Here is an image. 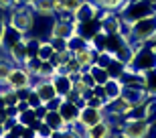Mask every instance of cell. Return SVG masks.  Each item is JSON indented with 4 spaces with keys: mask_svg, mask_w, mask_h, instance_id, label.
I'll list each match as a JSON object with an SVG mask.
<instances>
[{
    "mask_svg": "<svg viewBox=\"0 0 156 138\" xmlns=\"http://www.w3.org/2000/svg\"><path fill=\"white\" fill-rule=\"evenodd\" d=\"M118 14L122 16L124 23L132 24L136 20H142L146 16L156 14V0H126L120 6Z\"/></svg>",
    "mask_w": 156,
    "mask_h": 138,
    "instance_id": "6da1fadb",
    "label": "cell"
},
{
    "mask_svg": "<svg viewBox=\"0 0 156 138\" xmlns=\"http://www.w3.org/2000/svg\"><path fill=\"white\" fill-rule=\"evenodd\" d=\"M156 37V14L152 16H146L142 20H136V23L130 24V45L136 49V47L148 43L150 39Z\"/></svg>",
    "mask_w": 156,
    "mask_h": 138,
    "instance_id": "7a4b0ae2",
    "label": "cell"
},
{
    "mask_svg": "<svg viewBox=\"0 0 156 138\" xmlns=\"http://www.w3.org/2000/svg\"><path fill=\"white\" fill-rule=\"evenodd\" d=\"M128 67L134 69V71H140V73H144L148 69L156 67V45L152 41H148L144 45L136 47L132 59L128 61Z\"/></svg>",
    "mask_w": 156,
    "mask_h": 138,
    "instance_id": "3957f363",
    "label": "cell"
},
{
    "mask_svg": "<svg viewBox=\"0 0 156 138\" xmlns=\"http://www.w3.org/2000/svg\"><path fill=\"white\" fill-rule=\"evenodd\" d=\"M35 18L37 14L33 12L30 6H14L8 14V27H12L14 31L27 37L35 31Z\"/></svg>",
    "mask_w": 156,
    "mask_h": 138,
    "instance_id": "277c9868",
    "label": "cell"
},
{
    "mask_svg": "<svg viewBox=\"0 0 156 138\" xmlns=\"http://www.w3.org/2000/svg\"><path fill=\"white\" fill-rule=\"evenodd\" d=\"M154 128L150 118H138V120H124L120 128V136L124 138H148Z\"/></svg>",
    "mask_w": 156,
    "mask_h": 138,
    "instance_id": "5b68a950",
    "label": "cell"
},
{
    "mask_svg": "<svg viewBox=\"0 0 156 138\" xmlns=\"http://www.w3.org/2000/svg\"><path fill=\"white\" fill-rule=\"evenodd\" d=\"M33 81H35V77L24 69V65H14L12 67V71L8 73V77H6V83H8V87L10 89H18V87H30L33 85Z\"/></svg>",
    "mask_w": 156,
    "mask_h": 138,
    "instance_id": "8992f818",
    "label": "cell"
},
{
    "mask_svg": "<svg viewBox=\"0 0 156 138\" xmlns=\"http://www.w3.org/2000/svg\"><path fill=\"white\" fill-rule=\"evenodd\" d=\"M105 118V112L101 108H89V106H83L79 112V118H77V126L85 132L87 128H91L93 124H98Z\"/></svg>",
    "mask_w": 156,
    "mask_h": 138,
    "instance_id": "52a82bcc",
    "label": "cell"
},
{
    "mask_svg": "<svg viewBox=\"0 0 156 138\" xmlns=\"http://www.w3.org/2000/svg\"><path fill=\"white\" fill-rule=\"evenodd\" d=\"M75 33H77V23L61 20V18H53L51 29H49V37H57V39H69Z\"/></svg>",
    "mask_w": 156,
    "mask_h": 138,
    "instance_id": "ba28073f",
    "label": "cell"
},
{
    "mask_svg": "<svg viewBox=\"0 0 156 138\" xmlns=\"http://www.w3.org/2000/svg\"><path fill=\"white\" fill-rule=\"evenodd\" d=\"M57 112L61 114V118H63V122L67 124V126H73V124H77V118H79L81 108L77 106L75 102H71V100H65L63 98V102H61V106H59Z\"/></svg>",
    "mask_w": 156,
    "mask_h": 138,
    "instance_id": "9c48e42d",
    "label": "cell"
},
{
    "mask_svg": "<svg viewBox=\"0 0 156 138\" xmlns=\"http://www.w3.org/2000/svg\"><path fill=\"white\" fill-rule=\"evenodd\" d=\"M114 124H112L108 118H104L101 122L93 124L91 128L85 130V138H114Z\"/></svg>",
    "mask_w": 156,
    "mask_h": 138,
    "instance_id": "30bf717a",
    "label": "cell"
},
{
    "mask_svg": "<svg viewBox=\"0 0 156 138\" xmlns=\"http://www.w3.org/2000/svg\"><path fill=\"white\" fill-rule=\"evenodd\" d=\"M98 14H99V6L95 4V2H91V0H85V2L73 12L77 24L79 23H87V20H93V18H98Z\"/></svg>",
    "mask_w": 156,
    "mask_h": 138,
    "instance_id": "8fae6325",
    "label": "cell"
},
{
    "mask_svg": "<svg viewBox=\"0 0 156 138\" xmlns=\"http://www.w3.org/2000/svg\"><path fill=\"white\" fill-rule=\"evenodd\" d=\"M30 87H33V89L39 93V98H41V102H43V103H47L49 100H53L55 96H57V92H55V85H53L51 79H35Z\"/></svg>",
    "mask_w": 156,
    "mask_h": 138,
    "instance_id": "7c38bea8",
    "label": "cell"
},
{
    "mask_svg": "<svg viewBox=\"0 0 156 138\" xmlns=\"http://www.w3.org/2000/svg\"><path fill=\"white\" fill-rule=\"evenodd\" d=\"M6 55L10 57L12 65H23L27 59H29V53H27V45H24V37L20 41H16L12 47L6 49Z\"/></svg>",
    "mask_w": 156,
    "mask_h": 138,
    "instance_id": "4fadbf2b",
    "label": "cell"
},
{
    "mask_svg": "<svg viewBox=\"0 0 156 138\" xmlns=\"http://www.w3.org/2000/svg\"><path fill=\"white\" fill-rule=\"evenodd\" d=\"M51 81H53V85H55L57 96H61V98H65L73 89V77L69 73H55Z\"/></svg>",
    "mask_w": 156,
    "mask_h": 138,
    "instance_id": "5bb4252c",
    "label": "cell"
},
{
    "mask_svg": "<svg viewBox=\"0 0 156 138\" xmlns=\"http://www.w3.org/2000/svg\"><path fill=\"white\" fill-rule=\"evenodd\" d=\"M30 8L39 18H55V0H33Z\"/></svg>",
    "mask_w": 156,
    "mask_h": 138,
    "instance_id": "9a60e30c",
    "label": "cell"
},
{
    "mask_svg": "<svg viewBox=\"0 0 156 138\" xmlns=\"http://www.w3.org/2000/svg\"><path fill=\"white\" fill-rule=\"evenodd\" d=\"M95 53H98V51H93L91 47L87 45L85 49H81V51L73 53V57L79 61V65L83 67V71H87V69H89L93 63H95Z\"/></svg>",
    "mask_w": 156,
    "mask_h": 138,
    "instance_id": "2e32d148",
    "label": "cell"
},
{
    "mask_svg": "<svg viewBox=\"0 0 156 138\" xmlns=\"http://www.w3.org/2000/svg\"><path fill=\"white\" fill-rule=\"evenodd\" d=\"M122 96L130 102V106H134V103H138V102L148 98V93H146L144 87H124V89H122Z\"/></svg>",
    "mask_w": 156,
    "mask_h": 138,
    "instance_id": "e0dca14e",
    "label": "cell"
},
{
    "mask_svg": "<svg viewBox=\"0 0 156 138\" xmlns=\"http://www.w3.org/2000/svg\"><path fill=\"white\" fill-rule=\"evenodd\" d=\"M16 122L20 124V126H29V128H33L35 130L37 126H39V118H37V114H35V108H29V110H24V112H20V114L16 116Z\"/></svg>",
    "mask_w": 156,
    "mask_h": 138,
    "instance_id": "ac0fdd59",
    "label": "cell"
},
{
    "mask_svg": "<svg viewBox=\"0 0 156 138\" xmlns=\"http://www.w3.org/2000/svg\"><path fill=\"white\" fill-rule=\"evenodd\" d=\"M43 122H45L47 126H51L53 132H55V130H63V128H67V124L63 122V118H61V114H59L57 110H49L47 116L43 118Z\"/></svg>",
    "mask_w": 156,
    "mask_h": 138,
    "instance_id": "d6986e66",
    "label": "cell"
},
{
    "mask_svg": "<svg viewBox=\"0 0 156 138\" xmlns=\"http://www.w3.org/2000/svg\"><path fill=\"white\" fill-rule=\"evenodd\" d=\"M87 71L91 73L93 81H95L98 85H105V83L110 81V73H108V69H105V67H101V65H95V63H93L91 67L87 69Z\"/></svg>",
    "mask_w": 156,
    "mask_h": 138,
    "instance_id": "ffe728a7",
    "label": "cell"
},
{
    "mask_svg": "<svg viewBox=\"0 0 156 138\" xmlns=\"http://www.w3.org/2000/svg\"><path fill=\"white\" fill-rule=\"evenodd\" d=\"M126 67L128 65L124 63V61H120V59L114 57L105 69H108V73H110V79H120L122 75H124V71H126Z\"/></svg>",
    "mask_w": 156,
    "mask_h": 138,
    "instance_id": "44dd1931",
    "label": "cell"
},
{
    "mask_svg": "<svg viewBox=\"0 0 156 138\" xmlns=\"http://www.w3.org/2000/svg\"><path fill=\"white\" fill-rule=\"evenodd\" d=\"M144 89L148 96H156V67L144 71Z\"/></svg>",
    "mask_w": 156,
    "mask_h": 138,
    "instance_id": "7402d4cb",
    "label": "cell"
},
{
    "mask_svg": "<svg viewBox=\"0 0 156 138\" xmlns=\"http://www.w3.org/2000/svg\"><path fill=\"white\" fill-rule=\"evenodd\" d=\"M104 89H105V96H108V100H114V98H118V96H122V89H124V85H122L120 79H110V81L104 85Z\"/></svg>",
    "mask_w": 156,
    "mask_h": 138,
    "instance_id": "603a6c76",
    "label": "cell"
},
{
    "mask_svg": "<svg viewBox=\"0 0 156 138\" xmlns=\"http://www.w3.org/2000/svg\"><path fill=\"white\" fill-rule=\"evenodd\" d=\"M89 45V43H87L85 39H83V37H81V34H71L69 39H67V49H69L71 53H77V51H81V49H85V47Z\"/></svg>",
    "mask_w": 156,
    "mask_h": 138,
    "instance_id": "cb8c5ba5",
    "label": "cell"
},
{
    "mask_svg": "<svg viewBox=\"0 0 156 138\" xmlns=\"http://www.w3.org/2000/svg\"><path fill=\"white\" fill-rule=\"evenodd\" d=\"M57 73V69H55V65L51 63V61H43L39 67V73H37L35 79H53V75Z\"/></svg>",
    "mask_w": 156,
    "mask_h": 138,
    "instance_id": "d4e9b609",
    "label": "cell"
},
{
    "mask_svg": "<svg viewBox=\"0 0 156 138\" xmlns=\"http://www.w3.org/2000/svg\"><path fill=\"white\" fill-rule=\"evenodd\" d=\"M55 55V51H53V47L49 41H41V47L39 51H37V57L41 59V61H51V57Z\"/></svg>",
    "mask_w": 156,
    "mask_h": 138,
    "instance_id": "484cf974",
    "label": "cell"
},
{
    "mask_svg": "<svg viewBox=\"0 0 156 138\" xmlns=\"http://www.w3.org/2000/svg\"><path fill=\"white\" fill-rule=\"evenodd\" d=\"M41 63H43V61H41L39 57H29L27 59V61H24V69H27V71H29L30 75H33V77H37V73H39V67H41Z\"/></svg>",
    "mask_w": 156,
    "mask_h": 138,
    "instance_id": "4316f807",
    "label": "cell"
},
{
    "mask_svg": "<svg viewBox=\"0 0 156 138\" xmlns=\"http://www.w3.org/2000/svg\"><path fill=\"white\" fill-rule=\"evenodd\" d=\"M51 134H53L51 126H47L45 122L41 120V122H39V126L35 128V136H37V138H51Z\"/></svg>",
    "mask_w": 156,
    "mask_h": 138,
    "instance_id": "83f0119b",
    "label": "cell"
},
{
    "mask_svg": "<svg viewBox=\"0 0 156 138\" xmlns=\"http://www.w3.org/2000/svg\"><path fill=\"white\" fill-rule=\"evenodd\" d=\"M49 43H51L53 51L55 53H61L67 49V39H57V37H49Z\"/></svg>",
    "mask_w": 156,
    "mask_h": 138,
    "instance_id": "f1b7e54d",
    "label": "cell"
},
{
    "mask_svg": "<svg viewBox=\"0 0 156 138\" xmlns=\"http://www.w3.org/2000/svg\"><path fill=\"white\" fill-rule=\"evenodd\" d=\"M12 67H14V65H12L8 59H0V81H6V77H8V73L12 71Z\"/></svg>",
    "mask_w": 156,
    "mask_h": 138,
    "instance_id": "f546056e",
    "label": "cell"
},
{
    "mask_svg": "<svg viewBox=\"0 0 156 138\" xmlns=\"http://www.w3.org/2000/svg\"><path fill=\"white\" fill-rule=\"evenodd\" d=\"M4 102H6V108H12V106H16V103H18L16 92H14V89H8V92L4 93Z\"/></svg>",
    "mask_w": 156,
    "mask_h": 138,
    "instance_id": "4dcf8cb0",
    "label": "cell"
},
{
    "mask_svg": "<svg viewBox=\"0 0 156 138\" xmlns=\"http://www.w3.org/2000/svg\"><path fill=\"white\" fill-rule=\"evenodd\" d=\"M27 102H29L30 108H39L41 103H43V102H41V98H39V93H37L35 89H30V93H29V98H27Z\"/></svg>",
    "mask_w": 156,
    "mask_h": 138,
    "instance_id": "1f68e13d",
    "label": "cell"
},
{
    "mask_svg": "<svg viewBox=\"0 0 156 138\" xmlns=\"http://www.w3.org/2000/svg\"><path fill=\"white\" fill-rule=\"evenodd\" d=\"M85 106H89V108H105V103L101 102V98H98V96H91L89 100H85Z\"/></svg>",
    "mask_w": 156,
    "mask_h": 138,
    "instance_id": "d6a6232c",
    "label": "cell"
},
{
    "mask_svg": "<svg viewBox=\"0 0 156 138\" xmlns=\"http://www.w3.org/2000/svg\"><path fill=\"white\" fill-rule=\"evenodd\" d=\"M61 102H63V98H61V96H55V98H53V100H49V102H47L45 106H47V110H59Z\"/></svg>",
    "mask_w": 156,
    "mask_h": 138,
    "instance_id": "836d02e7",
    "label": "cell"
},
{
    "mask_svg": "<svg viewBox=\"0 0 156 138\" xmlns=\"http://www.w3.org/2000/svg\"><path fill=\"white\" fill-rule=\"evenodd\" d=\"M30 89H33V87H18V89H14V92H16L18 100H27V98H29V93H30Z\"/></svg>",
    "mask_w": 156,
    "mask_h": 138,
    "instance_id": "e575fe53",
    "label": "cell"
},
{
    "mask_svg": "<svg viewBox=\"0 0 156 138\" xmlns=\"http://www.w3.org/2000/svg\"><path fill=\"white\" fill-rule=\"evenodd\" d=\"M14 6H16V2H14V0H0V10H12V8H14Z\"/></svg>",
    "mask_w": 156,
    "mask_h": 138,
    "instance_id": "d590c367",
    "label": "cell"
},
{
    "mask_svg": "<svg viewBox=\"0 0 156 138\" xmlns=\"http://www.w3.org/2000/svg\"><path fill=\"white\" fill-rule=\"evenodd\" d=\"M8 118H10V116H8V110H6V108H0V124H2V126H4V122L8 120Z\"/></svg>",
    "mask_w": 156,
    "mask_h": 138,
    "instance_id": "8d00e7d4",
    "label": "cell"
},
{
    "mask_svg": "<svg viewBox=\"0 0 156 138\" xmlns=\"http://www.w3.org/2000/svg\"><path fill=\"white\" fill-rule=\"evenodd\" d=\"M14 2H16V6H30L33 0H14Z\"/></svg>",
    "mask_w": 156,
    "mask_h": 138,
    "instance_id": "74e56055",
    "label": "cell"
},
{
    "mask_svg": "<svg viewBox=\"0 0 156 138\" xmlns=\"http://www.w3.org/2000/svg\"><path fill=\"white\" fill-rule=\"evenodd\" d=\"M0 108H6V102H4V93H0Z\"/></svg>",
    "mask_w": 156,
    "mask_h": 138,
    "instance_id": "f35d334b",
    "label": "cell"
},
{
    "mask_svg": "<svg viewBox=\"0 0 156 138\" xmlns=\"http://www.w3.org/2000/svg\"><path fill=\"white\" fill-rule=\"evenodd\" d=\"M4 136V126H2V124H0V138Z\"/></svg>",
    "mask_w": 156,
    "mask_h": 138,
    "instance_id": "ab89813d",
    "label": "cell"
},
{
    "mask_svg": "<svg viewBox=\"0 0 156 138\" xmlns=\"http://www.w3.org/2000/svg\"><path fill=\"white\" fill-rule=\"evenodd\" d=\"M114 138H124V136H120V134H118V136H114Z\"/></svg>",
    "mask_w": 156,
    "mask_h": 138,
    "instance_id": "60d3db41",
    "label": "cell"
}]
</instances>
